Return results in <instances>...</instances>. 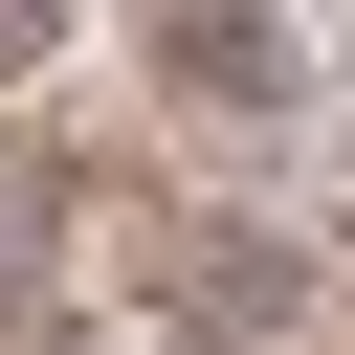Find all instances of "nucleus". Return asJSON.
Masks as SVG:
<instances>
[{"instance_id": "obj_1", "label": "nucleus", "mask_w": 355, "mask_h": 355, "mask_svg": "<svg viewBox=\"0 0 355 355\" xmlns=\"http://www.w3.org/2000/svg\"><path fill=\"white\" fill-rule=\"evenodd\" d=\"M333 311V266L288 244V222H178L155 244V333L178 355H266V333H311Z\"/></svg>"}, {"instance_id": "obj_2", "label": "nucleus", "mask_w": 355, "mask_h": 355, "mask_svg": "<svg viewBox=\"0 0 355 355\" xmlns=\"http://www.w3.org/2000/svg\"><path fill=\"white\" fill-rule=\"evenodd\" d=\"M133 67L200 89V111H311V22H222V0H178V22H133Z\"/></svg>"}, {"instance_id": "obj_4", "label": "nucleus", "mask_w": 355, "mask_h": 355, "mask_svg": "<svg viewBox=\"0 0 355 355\" xmlns=\"http://www.w3.org/2000/svg\"><path fill=\"white\" fill-rule=\"evenodd\" d=\"M333 288H355V244H333Z\"/></svg>"}, {"instance_id": "obj_3", "label": "nucleus", "mask_w": 355, "mask_h": 355, "mask_svg": "<svg viewBox=\"0 0 355 355\" xmlns=\"http://www.w3.org/2000/svg\"><path fill=\"white\" fill-rule=\"evenodd\" d=\"M0 67H44V22H0ZM0 178H22V111H0Z\"/></svg>"}]
</instances>
